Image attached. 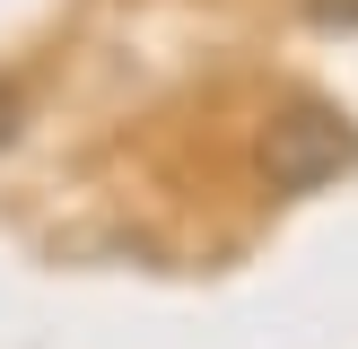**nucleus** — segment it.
Instances as JSON below:
<instances>
[{
	"mask_svg": "<svg viewBox=\"0 0 358 349\" xmlns=\"http://www.w3.org/2000/svg\"><path fill=\"white\" fill-rule=\"evenodd\" d=\"M315 27H358V0H306Z\"/></svg>",
	"mask_w": 358,
	"mask_h": 349,
	"instance_id": "nucleus-3",
	"label": "nucleus"
},
{
	"mask_svg": "<svg viewBox=\"0 0 358 349\" xmlns=\"http://www.w3.org/2000/svg\"><path fill=\"white\" fill-rule=\"evenodd\" d=\"M17 131H27V87H17V79H0V149H9Z\"/></svg>",
	"mask_w": 358,
	"mask_h": 349,
	"instance_id": "nucleus-2",
	"label": "nucleus"
},
{
	"mask_svg": "<svg viewBox=\"0 0 358 349\" xmlns=\"http://www.w3.org/2000/svg\"><path fill=\"white\" fill-rule=\"evenodd\" d=\"M358 166V122L341 114V105L324 96H289L271 114V131H262V174H271V192H324L332 174Z\"/></svg>",
	"mask_w": 358,
	"mask_h": 349,
	"instance_id": "nucleus-1",
	"label": "nucleus"
}]
</instances>
